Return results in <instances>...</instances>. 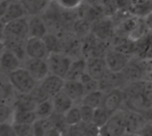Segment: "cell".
Wrapping results in <instances>:
<instances>
[{"instance_id": "6da1fadb", "label": "cell", "mask_w": 152, "mask_h": 136, "mask_svg": "<svg viewBox=\"0 0 152 136\" xmlns=\"http://www.w3.org/2000/svg\"><path fill=\"white\" fill-rule=\"evenodd\" d=\"M8 78L16 94H29L38 85V83L23 67L10 73L8 75Z\"/></svg>"}, {"instance_id": "7a4b0ae2", "label": "cell", "mask_w": 152, "mask_h": 136, "mask_svg": "<svg viewBox=\"0 0 152 136\" xmlns=\"http://www.w3.org/2000/svg\"><path fill=\"white\" fill-rule=\"evenodd\" d=\"M61 9V7L57 4L55 0H51L46 9L41 14V17L44 20L48 29V31L56 34L58 36L63 32H66L63 30L61 24V19H60Z\"/></svg>"}, {"instance_id": "3957f363", "label": "cell", "mask_w": 152, "mask_h": 136, "mask_svg": "<svg viewBox=\"0 0 152 136\" xmlns=\"http://www.w3.org/2000/svg\"><path fill=\"white\" fill-rule=\"evenodd\" d=\"M126 133L125 110H120L112 114L108 122L100 128L102 136H124Z\"/></svg>"}, {"instance_id": "277c9868", "label": "cell", "mask_w": 152, "mask_h": 136, "mask_svg": "<svg viewBox=\"0 0 152 136\" xmlns=\"http://www.w3.org/2000/svg\"><path fill=\"white\" fill-rule=\"evenodd\" d=\"M72 61V58L63 53H50L46 58L50 74L55 75L61 78H65Z\"/></svg>"}, {"instance_id": "5b68a950", "label": "cell", "mask_w": 152, "mask_h": 136, "mask_svg": "<svg viewBox=\"0 0 152 136\" xmlns=\"http://www.w3.org/2000/svg\"><path fill=\"white\" fill-rule=\"evenodd\" d=\"M126 84L145 80L146 75V61L138 56L132 57L129 63L122 71Z\"/></svg>"}, {"instance_id": "8992f818", "label": "cell", "mask_w": 152, "mask_h": 136, "mask_svg": "<svg viewBox=\"0 0 152 136\" xmlns=\"http://www.w3.org/2000/svg\"><path fill=\"white\" fill-rule=\"evenodd\" d=\"M92 33L100 40L110 43L116 35V25L111 17H103L92 24Z\"/></svg>"}, {"instance_id": "52a82bcc", "label": "cell", "mask_w": 152, "mask_h": 136, "mask_svg": "<svg viewBox=\"0 0 152 136\" xmlns=\"http://www.w3.org/2000/svg\"><path fill=\"white\" fill-rule=\"evenodd\" d=\"M62 42V53L69 56L73 60L81 58L82 41L70 31H66L59 35Z\"/></svg>"}, {"instance_id": "ba28073f", "label": "cell", "mask_w": 152, "mask_h": 136, "mask_svg": "<svg viewBox=\"0 0 152 136\" xmlns=\"http://www.w3.org/2000/svg\"><path fill=\"white\" fill-rule=\"evenodd\" d=\"M4 38L27 40L28 38V25L27 17L6 23L4 27Z\"/></svg>"}, {"instance_id": "9c48e42d", "label": "cell", "mask_w": 152, "mask_h": 136, "mask_svg": "<svg viewBox=\"0 0 152 136\" xmlns=\"http://www.w3.org/2000/svg\"><path fill=\"white\" fill-rule=\"evenodd\" d=\"M104 59H105L109 71L118 73L124 70V69L131 61L132 56H129L121 52H118L111 47L105 54Z\"/></svg>"}, {"instance_id": "30bf717a", "label": "cell", "mask_w": 152, "mask_h": 136, "mask_svg": "<svg viewBox=\"0 0 152 136\" xmlns=\"http://www.w3.org/2000/svg\"><path fill=\"white\" fill-rule=\"evenodd\" d=\"M22 67L27 69L29 75L37 83L41 82L45 77L50 74L46 60L27 58L23 62Z\"/></svg>"}, {"instance_id": "8fae6325", "label": "cell", "mask_w": 152, "mask_h": 136, "mask_svg": "<svg viewBox=\"0 0 152 136\" xmlns=\"http://www.w3.org/2000/svg\"><path fill=\"white\" fill-rule=\"evenodd\" d=\"M125 94L122 89H115L105 93L102 102V108H104L110 115L115 112L123 110L125 104Z\"/></svg>"}, {"instance_id": "7c38bea8", "label": "cell", "mask_w": 152, "mask_h": 136, "mask_svg": "<svg viewBox=\"0 0 152 136\" xmlns=\"http://www.w3.org/2000/svg\"><path fill=\"white\" fill-rule=\"evenodd\" d=\"M86 60V73L94 79L100 81L109 72L104 58L89 57Z\"/></svg>"}, {"instance_id": "4fadbf2b", "label": "cell", "mask_w": 152, "mask_h": 136, "mask_svg": "<svg viewBox=\"0 0 152 136\" xmlns=\"http://www.w3.org/2000/svg\"><path fill=\"white\" fill-rule=\"evenodd\" d=\"M126 85V81L122 72L114 73L109 71L105 77L99 81V89L103 93H108L115 89H122Z\"/></svg>"}, {"instance_id": "5bb4252c", "label": "cell", "mask_w": 152, "mask_h": 136, "mask_svg": "<svg viewBox=\"0 0 152 136\" xmlns=\"http://www.w3.org/2000/svg\"><path fill=\"white\" fill-rule=\"evenodd\" d=\"M26 54L27 58L46 60L49 53L43 39L28 37L26 42Z\"/></svg>"}, {"instance_id": "9a60e30c", "label": "cell", "mask_w": 152, "mask_h": 136, "mask_svg": "<svg viewBox=\"0 0 152 136\" xmlns=\"http://www.w3.org/2000/svg\"><path fill=\"white\" fill-rule=\"evenodd\" d=\"M77 11L79 18L85 19L91 24L105 17L101 4H91L85 1L77 9Z\"/></svg>"}, {"instance_id": "2e32d148", "label": "cell", "mask_w": 152, "mask_h": 136, "mask_svg": "<svg viewBox=\"0 0 152 136\" xmlns=\"http://www.w3.org/2000/svg\"><path fill=\"white\" fill-rule=\"evenodd\" d=\"M125 110L126 132L133 133V134H140L142 130L144 128V126L147 125V121L142 116V114L132 110Z\"/></svg>"}, {"instance_id": "e0dca14e", "label": "cell", "mask_w": 152, "mask_h": 136, "mask_svg": "<svg viewBox=\"0 0 152 136\" xmlns=\"http://www.w3.org/2000/svg\"><path fill=\"white\" fill-rule=\"evenodd\" d=\"M64 82V78L53 74H49L41 82H39L38 85L50 98H53L54 95L62 91Z\"/></svg>"}, {"instance_id": "ac0fdd59", "label": "cell", "mask_w": 152, "mask_h": 136, "mask_svg": "<svg viewBox=\"0 0 152 136\" xmlns=\"http://www.w3.org/2000/svg\"><path fill=\"white\" fill-rule=\"evenodd\" d=\"M62 91L77 105L81 103L86 95L83 85L79 80H65Z\"/></svg>"}, {"instance_id": "d6986e66", "label": "cell", "mask_w": 152, "mask_h": 136, "mask_svg": "<svg viewBox=\"0 0 152 136\" xmlns=\"http://www.w3.org/2000/svg\"><path fill=\"white\" fill-rule=\"evenodd\" d=\"M28 25V37L43 38L49 31L41 15L27 16Z\"/></svg>"}, {"instance_id": "ffe728a7", "label": "cell", "mask_w": 152, "mask_h": 136, "mask_svg": "<svg viewBox=\"0 0 152 136\" xmlns=\"http://www.w3.org/2000/svg\"><path fill=\"white\" fill-rule=\"evenodd\" d=\"M22 61L12 52L4 50L0 58V71L9 75L22 67Z\"/></svg>"}, {"instance_id": "44dd1931", "label": "cell", "mask_w": 152, "mask_h": 136, "mask_svg": "<svg viewBox=\"0 0 152 136\" xmlns=\"http://www.w3.org/2000/svg\"><path fill=\"white\" fill-rule=\"evenodd\" d=\"M51 99L53 102L54 113L58 115H65L74 105H76L75 102L63 91L60 92Z\"/></svg>"}, {"instance_id": "7402d4cb", "label": "cell", "mask_w": 152, "mask_h": 136, "mask_svg": "<svg viewBox=\"0 0 152 136\" xmlns=\"http://www.w3.org/2000/svg\"><path fill=\"white\" fill-rule=\"evenodd\" d=\"M26 42L27 40L15 39V38H4L3 40L5 49L15 54L22 61V63L27 59Z\"/></svg>"}, {"instance_id": "603a6c76", "label": "cell", "mask_w": 152, "mask_h": 136, "mask_svg": "<svg viewBox=\"0 0 152 136\" xmlns=\"http://www.w3.org/2000/svg\"><path fill=\"white\" fill-rule=\"evenodd\" d=\"M128 11L134 16L145 18L152 12V0H130Z\"/></svg>"}, {"instance_id": "cb8c5ba5", "label": "cell", "mask_w": 152, "mask_h": 136, "mask_svg": "<svg viewBox=\"0 0 152 136\" xmlns=\"http://www.w3.org/2000/svg\"><path fill=\"white\" fill-rule=\"evenodd\" d=\"M86 71V60L83 57L72 61L65 76V80H79Z\"/></svg>"}, {"instance_id": "d4e9b609", "label": "cell", "mask_w": 152, "mask_h": 136, "mask_svg": "<svg viewBox=\"0 0 152 136\" xmlns=\"http://www.w3.org/2000/svg\"><path fill=\"white\" fill-rule=\"evenodd\" d=\"M50 2L51 0H20L21 4L27 12V16L41 15Z\"/></svg>"}, {"instance_id": "484cf974", "label": "cell", "mask_w": 152, "mask_h": 136, "mask_svg": "<svg viewBox=\"0 0 152 136\" xmlns=\"http://www.w3.org/2000/svg\"><path fill=\"white\" fill-rule=\"evenodd\" d=\"M27 17V12L21 4L20 2H15V3H10L8 5V8L6 10L5 14L1 19V20L6 24L10 21Z\"/></svg>"}, {"instance_id": "4316f807", "label": "cell", "mask_w": 152, "mask_h": 136, "mask_svg": "<svg viewBox=\"0 0 152 136\" xmlns=\"http://www.w3.org/2000/svg\"><path fill=\"white\" fill-rule=\"evenodd\" d=\"M13 110V109H12ZM37 119L35 111L13 110L12 116V124H24L33 125Z\"/></svg>"}, {"instance_id": "83f0119b", "label": "cell", "mask_w": 152, "mask_h": 136, "mask_svg": "<svg viewBox=\"0 0 152 136\" xmlns=\"http://www.w3.org/2000/svg\"><path fill=\"white\" fill-rule=\"evenodd\" d=\"M45 47L50 53H62V42L61 37L53 33L48 32L43 38Z\"/></svg>"}, {"instance_id": "f1b7e54d", "label": "cell", "mask_w": 152, "mask_h": 136, "mask_svg": "<svg viewBox=\"0 0 152 136\" xmlns=\"http://www.w3.org/2000/svg\"><path fill=\"white\" fill-rule=\"evenodd\" d=\"M104 94H105V93H103L101 90H97L95 92L86 94L85 95V97L83 98L80 104L89 106V107L93 108L94 110H95L97 108H100V107L102 106Z\"/></svg>"}, {"instance_id": "f546056e", "label": "cell", "mask_w": 152, "mask_h": 136, "mask_svg": "<svg viewBox=\"0 0 152 136\" xmlns=\"http://www.w3.org/2000/svg\"><path fill=\"white\" fill-rule=\"evenodd\" d=\"M71 32L82 40L92 33V24L85 19L78 18L74 22Z\"/></svg>"}, {"instance_id": "4dcf8cb0", "label": "cell", "mask_w": 152, "mask_h": 136, "mask_svg": "<svg viewBox=\"0 0 152 136\" xmlns=\"http://www.w3.org/2000/svg\"><path fill=\"white\" fill-rule=\"evenodd\" d=\"M35 113H36L37 119L49 118L54 113L52 99H49L41 103H38L35 109Z\"/></svg>"}, {"instance_id": "1f68e13d", "label": "cell", "mask_w": 152, "mask_h": 136, "mask_svg": "<svg viewBox=\"0 0 152 136\" xmlns=\"http://www.w3.org/2000/svg\"><path fill=\"white\" fill-rule=\"evenodd\" d=\"M53 128V124L49 118L47 119H37L32 125L33 136H46L47 133Z\"/></svg>"}, {"instance_id": "d6a6232c", "label": "cell", "mask_w": 152, "mask_h": 136, "mask_svg": "<svg viewBox=\"0 0 152 136\" xmlns=\"http://www.w3.org/2000/svg\"><path fill=\"white\" fill-rule=\"evenodd\" d=\"M64 116L65 123L68 126H77L82 122L81 114L78 105H74Z\"/></svg>"}, {"instance_id": "836d02e7", "label": "cell", "mask_w": 152, "mask_h": 136, "mask_svg": "<svg viewBox=\"0 0 152 136\" xmlns=\"http://www.w3.org/2000/svg\"><path fill=\"white\" fill-rule=\"evenodd\" d=\"M110 114L102 107H100V108H97L94 110V117H93V123L98 126L99 128L102 127L107 122L108 120L110 119Z\"/></svg>"}, {"instance_id": "e575fe53", "label": "cell", "mask_w": 152, "mask_h": 136, "mask_svg": "<svg viewBox=\"0 0 152 136\" xmlns=\"http://www.w3.org/2000/svg\"><path fill=\"white\" fill-rule=\"evenodd\" d=\"M79 81L83 85V87L85 89L86 94H89V93H92V92H95L97 90H100L99 89V81L94 79L86 72L81 77Z\"/></svg>"}, {"instance_id": "d590c367", "label": "cell", "mask_w": 152, "mask_h": 136, "mask_svg": "<svg viewBox=\"0 0 152 136\" xmlns=\"http://www.w3.org/2000/svg\"><path fill=\"white\" fill-rule=\"evenodd\" d=\"M100 4L105 17H112L118 11L117 0H101Z\"/></svg>"}, {"instance_id": "8d00e7d4", "label": "cell", "mask_w": 152, "mask_h": 136, "mask_svg": "<svg viewBox=\"0 0 152 136\" xmlns=\"http://www.w3.org/2000/svg\"><path fill=\"white\" fill-rule=\"evenodd\" d=\"M79 130L82 135L86 136H96L100 134V128L96 126L93 122L85 123L81 122L79 125Z\"/></svg>"}, {"instance_id": "74e56055", "label": "cell", "mask_w": 152, "mask_h": 136, "mask_svg": "<svg viewBox=\"0 0 152 136\" xmlns=\"http://www.w3.org/2000/svg\"><path fill=\"white\" fill-rule=\"evenodd\" d=\"M142 96L146 107V110L152 107V83L146 81L144 82Z\"/></svg>"}, {"instance_id": "f35d334b", "label": "cell", "mask_w": 152, "mask_h": 136, "mask_svg": "<svg viewBox=\"0 0 152 136\" xmlns=\"http://www.w3.org/2000/svg\"><path fill=\"white\" fill-rule=\"evenodd\" d=\"M29 95H30V97L32 98V100L36 102L37 105L38 103H41V102L46 101V100L51 99V98L45 93V91L39 86V85H37V86L35 87V89L29 94Z\"/></svg>"}, {"instance_id": "ab89813d", "label": "cell", "mask_w": 152, "mask_h": 136, "mask_svg": "<svg viewBox=\"0 0 152 136\" xmlns=\"http://www.w3.org/2000/svg\"><path fill=\"white\" fill-rule=\"evenodd\" d=\"M12 126L17 136H33L32 125L12 124Z\"/></svg>"}, {"instance_id": "60d3db41", "label": "cell", "mask_w": 152, "mask_h": 136, "mask_svg": "<svg viewBox=\"0 0 152 136\" xmlns=\"http://www.w3.org/2000/svg\"><path fill=\"white\" fill-rule=\"evenodd\" d=\"M79 110H80V114H81V119L82 122L85 123H90L93 121V117H94V110L89 106L79 104Z\"/></svg>"}, {"instance_id": "b9f144b4", "label": "cell", "mask_w": 152, "mask_h": 136, "mask_svg": "<svg viewBox=\"0 0 152 136\" xmlns=\"http://www.w3.org/2000/svg\"><path fill=\"white\" fill-rule=\"evenodd\" d=\"M57 4L67 10H77L84 2V0H55Z\"/></svg>"}, {"instance_id": "7bdbcfd3", "label": "cell", "mask_w": 152, "mask_h": 136, "mask_svg": "<svg viewBox=\"0 0 152 136\" xmlns=\"http://www.w3.org/2000/svg\"><path fill=\"white\" fill-rule=\"evenodd\" d=\"M0 136H17L11 122L0 123Z\"/></svg>"}, {"instance_id": "ee69618b", "label": "cell", "mask_w": 152, "mask_h": 136, "mask_svg": "<svg viewBox=\"0 0 152 136\" xmlns=\"http://www.w3.org/2000/svg\"><path fill=\"white\" fill-rule=\"evenodd\" d=\"M10 3L6 2L5 0H0V20L4 17V15L6 12V10L8 8Z\"/></svg>"}, {"instance_id": "f6af8a7d", "label": "cell", "mask_w": 152, "mask_h": 136, "mask_svg": "<svg viewBox=\"0 0 152 136\" xmlns=\"http://www.w3.org/2000/svg\"><path fill=\"white\" fill-rule=\"evenodd\" d=\"M141 136H152V124L147 123L144 128L140 133Z\"/></svg>"}, {"instance_id": "bcb514c9", "label": "cell", "mask_w": 152, "mask_h": 136, "mask_svg": "<svg viewBox=\"0 0 152 136\" xmlns=\"http://www.w3.org/2000/svg\"><path fill=\"white\" fill-rule=\"evenodd\" d=\"M118 10H128L130 0H117Z\"/></svg>"}, {"instance_id": "7dc6e473", "label": "cell", "mask_w": 152, "mask_h": 136, "mask_svg": "<svg viewBox=\"0 0 152 136\" xmlns=\"http://www.w3.org/2000/svg\"><path fill=\"white\" fill-rule=\"evenodd\" d=\"M142 114L144 117V118L146 119L147 123L152 124V107L151 108L147 109V110H145Z\"/></svg>"}, {"instance_id": "c3c4849f", "label": "cell", "mask_w": 152, "mask_h": 136, "mask_svg": "<svg viewBox=\"0 0 152 136\" xmlns=\"http://www.w3.org/2000/svg\"><path fill=\"white\" fill-rule=\"evenodd\" d=\"M144 20H145V23H146V26L148 28V30L152 34V12L144 18Z\"/></svg>"}, {"instance_id": "681fc988", "label": "cell", "mask_w": 152, "mask_h": 136, "mask_svg": "<svg viewBox=\"0 0 152 136\" xmlns=\"http://www.w3.org/2000/svg\"><path fill=\"white\" fill-rule=\"evenodd\" d=\"M4 27L5 24L0 20V41H3L4 39Z\"/></svg>"}, {"instance_id": "f907efd6", "label": "cell", "mask_w": 152, "mask_h": 136, "mask_svg": "<svg viewBox=\"0 0 152 136\" xmlns=\"http://www.w3.org/2000/svg\"><path fill=\"white\" fill-rule=\"evenodd\" d=\"M4 50H5V47H4V43H3V41H0V58H1V56H2Z\"/></svg>"}, {"instance_id": "816d5d0a", "label": "cell", "mask_w": 152, "mask_h": 136, "mask_svg": "<svg viewBox=\"0 0 152 136\" xmlns=\"http://www.w3.org/2000/svg\"><path fill=\"white\" fill-rule=\"evenodd\" d=\"M124 136H141L140 135V134H133V133H126Z\"/></svg>"}, {"instance_id": "f5cc1de1", "label": "cell", "mask_w": 152, "mask_h": 136, "mask_svg": "<svg viewBox=\"0 0 152 136\" xmlns=\"http://www.w3.org/2000/svg\"><path fill=\"white\" fill-rule=\"evenodd\" d=\"M8 3H15V2H20V0H5Z\"/></svg>"}, {"instance_id": "db71d44e", "label": "cell", "mask_w": 152, "mask_h": 136, "mask_svg": "<svg viewBox=\"0 0 152 136\" xmlns=\"http://www.w3.org/2000/svg\"><path fill=\"white\" fill-rule=\"evenodd\" d=\"M78 136H86V135H82V134H81L80 135H78Z\"/></svg>"}, {"instance_id": "11a10c76", "label": "cell", "mask_w": 152, "mask_h": 136, "mask_svg": "<svg viewBox=\"0 0 152 136\" xmlns=\"http://www.w3.org/2000/svg\"><path fill=\"white\" fill-rule=\"evenodd\" d=\"M96 136H102V135H100V134H99V135H96Z\"/></svg>"}]
</instances>
